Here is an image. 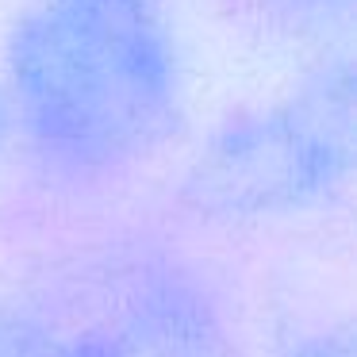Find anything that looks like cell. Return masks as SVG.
Returning <instances> with one entry per match:
<instances>
[{
    "label": "cell",
    "mask_w": 357,
    "mask_h": 357,
    "mask_svg": "<svg viewBox=\"0 0 357 357\" xmlns=\"http://www.w3.org/2000/svg\"><path fill=\"white\" fill-rule=\"evenodd\" d=\"M8 123L43 169L96 185L142 165L181 119L165 0H31L4 54Z\"/></svg>",
    "instance_id": "1"
},
{
    "label": "cell",
    "mask_w": 357,
    "mask_h": 357,
    "mask_svg": "<svg viewBox=\"0 0 357 357\" xmlns=\"http://www.w3.org/2000/svg\"><path fill=\"white\" fill-rule=\"evenodd\" d=\"M0 357H238V342L185 261L112 250L0 303Z\"/></svg>",
    "instance_id": "2"
},
{
    "label": "cell",
    "mask_w": 357,
    "mask_h": 357,
    "mask_svg": "<svg viewBox=\"0 0 357 357\" xmlns=\"http://www.w3.org/2000/svg\"><path fill=\"white\" fill-rule=\"evenodd\" d=\"M354 162V73L326 66L288 96L231 119L200 150L185 196L231 219L296 215L326 204Z\"/></svg>",
    "instance_id": "3"
},
{
    "label": "cell",
    "mask_w": 357,
    "mask_h": 357,
    "mask_svg": "<svg viewBox=\"0 0 357 357\" xmlns=\"http://www.w3.org/2000/svg\"><path fill=\"white\" fill-rule=\"evenodd\" d=\"M8 131H12V123H8V104H4V96H0V146H4Z\"/></svg>",
    "instance_id": "4"
}]
</instances>
